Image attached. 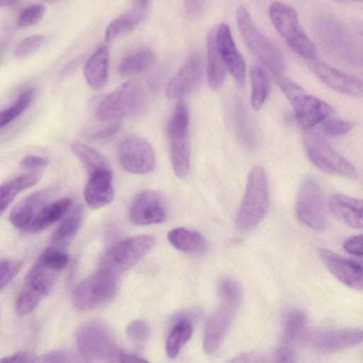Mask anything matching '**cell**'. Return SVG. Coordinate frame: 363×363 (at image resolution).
<instances>
[{"mask_svg": "<svg viewBox=\"0 0 363 363\" xmlns=\"http://www.w3.org/2000/svg\"><path fill=\"white\" fill-rule=\"evenodd\" d=\"M268 204L267 174L263 168L257 166L248 174L245 194L235 218L237 228L242 232L253 229L264 218Z\"/></svg>", "mask_w": 363, "mask_h": 363, "instance_id": "cell-1", "label": "cell"}, {"mask_svg": "<svg viewBox=\"0 0 363 363\" xmlns=\"http://www.w3.org/2000/svg\"><path fill=\"white\" fill-rule=\"evenodd\" d=\"M146 96L140 83L128 80L113 90L98 105L95 117L103 122L111 121L140 113L145 107Z\"/></svg>", "mask_w": 363, "mask_h": 363, "instance_id": "cell-2", "label": "cell"}, {"mask_svg": "<svg viewBox=\"0 0 363 363\" xmlns=\"http://www.w3.org/2000/svg\"><path fill=\"white\" fill-rule=\"evenodd\" d=\"M269 13L274 28L292 50L308 61L316 60V47L301 26L294 8L274 1L269 6Z\"/></svg>", "mask_w": 363, "mask_h": 363, "instance_id": "cell-3", "label": "cell"}, {"mask_svg": "<svg viewBox=\"0 0 363 363\" xmlns=\"http://www.w3.org/2000/svg\"><path fill=\"white\" fill-rule=\"evenodd\" d=\"M276 82L294 107L296 120L304 130L311 129L334 113L328 104L307 94L291 79L277 75Z\"/></svg>", "mask_w": 363, "mask_h": 363, "instance_id": "cell-4", "label": "cell"}, {"mask_svg": "<svg viewBox=\"0 0 363 363\" xmlns=\"http://www.w3.org/2000/svg\"><path fill=\"white\" fill-rule=\"evenodd\" d=\"M236 20L241 36L250 51L274 74L281 75L285 62L279 48L259 31L244 6L238 8Z\"/></svg>", "mask_w": 363, "mask_h": 363, "instance_id": "cell-5", "label": "cell"}, {"mask_svg": "<svg viewBox=\"0 0 363 363\" xmlns=\"http://www.w3.org/2000/svg\"><path fill=\"white\" fill-rule=\"evenodd\" d=\"M151 235H140L120 240L110 247L99 264L101 271L115 275L123 273L140 262L155 246Z\"/></svg>", "mask_w": 363, "mask_h": 363, "instance_id": "cell-6", "label": "cell"}, {"mask_svg": "<svg viewBox=\"0 0 363 363\" xmlns=\"http://www.w3.org/2000/svg\"><path fill=\"white\" fill-rule=\"evenodd\" d=\"M77 342L84 357L106 363H118L125 352L119 347L110 330L97 322L83 325L77 333Z\"/></svg>", "mask_w": 363, "mask_h": 363, "instance_id": "cell-7", "label": "cell"}, {"mask_svg": "<svg viewBox=\"0 0 363 363\" xmlns=\"http://www.w3.org/2000/svg\"><path fill=\"white\" fill-rule=\"evenodd\" d=\"M303 141L308 158L322 172L357 178V172L353 164L337 152L319 133L311 129L306 130Z\"/></svg>", "mask_w": 363, "mask_h": 363, "instance_id": "cell-8", "label": "cell"}, {"mask_svg": "<svg viewBox=\"0 0 363 363\" xmlns=\"http://www.w3.org/2000/svg\"><path fill=\"white\" fill-rule=\"evenodd\" d=\"M189 113L186 105L179 102L167 125L169 155L172 168L177 176L185 177L190 165L189 143Z\"/></svg>", "mask_w": 363, "mask_h": 363, "instance_id": "cell-9", "label": "cell"}, {"mask_svg": "<svg viewBox=\"0 0 363 363\" xmlns=\"http://www.w3.org/2000/svg\"><path fill=\"white\" fill-rule=\"evenodd\" d=\"M117 290V275L99 270L74 288L72 301L77 309L90 311L110 301Z\"/></svg>", "mask_w": 363, "mask_h": 363, "instance_id": "cell-10", "label": "cell"}, {"mask_svg": "<svg viewBox=\"0 0 363 363\" xmlns=\"http://www.w3.org/2000/svg\"><path fill=\"white\" fill-rule=\"evenodd\" d=\"M56 273L35 263L28 272L16 300L15 309L18 315H28L38 306L52 289Z\"/></svg>", "mask_w": 363, "mask_h": 363, "instance_id": "cell-11", "label": "cell"}, {"mask_svg": "<svg viewBox=\"0 0 363 363\" xmlns=\"http://www.w3.org/2000/svg\"><path fill=\"white\" fill-rule=\"evenodd\" d=\"M296 215L304 225L314 230L325 228L326 219L321 189L312 177L303 182L296 201Z\"/></svg>", "mask_w": 363, "mask_h": 363, "instance_id": "cell-12", "label": "cell"}, {"mask_svg": "<svg viewBox=\"0 0 363 363\" xmlns=\"http://www.w3.org/2000/svg\"><path fill=\"white\" fill-rule=\"evenodd\" d=\"M117 156L122 168L132 174H148L155 167V156L152 146L138 136H128L123 139L118 145Z\"/></svg>", "mask_w": 363, "mask_h": 363, "instance_id": "cell-13", "label": "cell"}, {"mask_svg": "<svg viewBox=\"0 0 363 363\" xmlns=\"http://www.w3.org/2000/svg\"><path fill=\"white\" fill-rule=\"evenodd\" d=\"M314 350L324 352L342 350L363 341V330L329 329L306 332L301 340Z\"/></svg>", "mask_w": 363, "mask_h": 363, "instance_id": "cell-14", "label": "cell"}, {"mask_svg": "<svg viewBox=\"0 0 363 363\" xmlns=\"http://www.w3.org/2000/svg\"><path fill=\"white\" fill-rule=\"evenodd\" d=\"M167 218V207L157 191L145 190L134 199L129 211L130 221L138 225L162 223Z\"/></svg>", "mask_w": 363, "mask_h": 363, "instance_id": "cell-15", "label": "cell"}, {"mask_svg": "<svg viewBox=\"0 0 363 363\" xmlns=\"http://www.w3.org/2000/svg\"><path fill=\"white\" fill-rule=\"evenodd\" d=\"M318 256L337 280L350 288L363 291L362 264L325 248L319 249Z\"/></svg>", "mask_w": 363, "mask_h": 363, "instance_id": "cell-16", "label": "cell"}, {"mask_svg": "<svg viewBox=\"0 0 363 363\" xmlns=\"http://www.w3.org/2000/svg\"><path fill=\"white\" fill-rule=\"evenodd\" d=\"M308 62L311 71L331 89L349 96H363V81L317 59Z\"/></svg>", "mask_w": 363, "mask_h": 363, "instance_id": "cell-17", "label": "cell"}, {"mask_svg": "<svg viewBox=\"0 0 363 363\" xmlns=\"http://www.w3.org/2000/svg\"><path fill=\"white\" fill-rule=\"evenodd\" d=\"M203 75V62L200 56H191L170 79L166 87V96L170 100H179L189 94L199 84Z\"/></svg>", "mask_w": 363, "mask_h": 363, "instance_id": "cell-18", "label": "cell"}, {"mask_svg": "<svg viewBox=\"0 0 363 363\" xmlns=\"http://www.w3.org/2000/svg\"><path fill=\"white\" fill-rule=\"evenodd\" d=\"M216 43L219 54L225 65L239 87L245 82V64L238 50L226 24H221L216 30Z\"/></svg>", "mask_w": 363, "mask_h": 363, "instance_id": "cell-19", "label": "cell"}, {"mask_svg": "<svg viewBox=\"0 0 363 363\" xmlns=\"http://www.w3.org/2000/svg\"><path fill=\"white\" fill-rule=\"evenodd\" d=\"M238 309L220 303L209 317L203 336V348L208 354L216 352L227 334Z\"/></svg>", "mask_w": 363, "mask_h": 363, "instance_id": "cell-20", "label": "cell"}, {"mask_svg": "<svg viewBox=\"0 0 363 363\" xmlns=\"http://www.w3.org/2000/svg\"><path fill=\"white\" fill-rule=\"evenodd\" d=\"M88 176L84 191L87 205L98 209L111 203L114 199V189L111 168L98 169Z\"/></svg>", "mask_w": 363, "mask_h": 363, "instance_id": "cell-21", "label": "cell"}, {"mask_svg": "<svg viewBox=\"0 0 363 363\" xmlns=\"http://www.w3.org/2000/svg\"><path fill=\"white\" fill-rule=\"evenodd\" d=\"M333 216L345 225L363 228V201L342 194H333L329 201Z\"/></svg>", "mask_w": 363, "mask_h": 363, "instance_id": "cell-22", "label": "cell"}, {"mask_svg": "<svg viewBox=\"0 0 363 363\" xmlns=\"http://www.w3.org/2000/svg\"><path fill=\"white\" fill-rule=\"evenodd\" d=\"M150 4L148 1H135L131 8L108 24L105 31L106 40L111 41L136 28L145 18Z\"/></svg>", "mask_w": 363, "mask_h": 363, "instance_id": "cell-23", "label": "cell"}, {"mask_svg": "<svg viewBox=\"0 0 363 363\" xmlns=\"http://www.w3.org/2000/svg\"><path fill=\"white\" fill-rule=\"evenodd\" d=\"M317 35L326 48L339 56L350 55L349 39L344 28L331 18H323L317 22Z\"/></svg>", "mask_w": 363, "mask_h": 363, "instance_id": "cell-24", "label": "cell"}, {"mask_svg": "<svg viewBox=\"0 0 363 363\" xmlns=\"http://www.w3.org/2000/svg\"><path fill=\"white\" fill-rule=\"evenodd\" d=\"M51 189L37 191L20 201L11 211L10 223L18 229H25L50 195Z\"/></svg>", "mask_w": 363, "mask_h": 363, "instance_id": "cell-25", "label": "cell"}, {"mask_svg": "<svg viewBox=\"0 0 363 363\" xmlns=\"http://www.w3.org/2000/svg\"><path fill=\"white\" fill-rule=\"evenodd\" d=\"M110 52L108 47L97 48L86 60L84 74L87 84L94 90L106 86L108 78Z\"/></svg>", "mask_w": 363, "mask_h": 363, "instance_id": "cell-26", "label": "cell"}, {"mask_svg": "<svg viewBox=\"0 0 363 363\" xmlns=\"http://www.w3.org/2000/svg\"><path fill=\"white\" fill-rule=\"evenodd\" d=\"M72 204L69 198H63L49 203L38 211L30 224L25 228L28 233H39L60 220Z\"/></svg>", "mask_w": 363, "mask_h": 363, "instance_id": "cell-27", "label": "cell"}, {"mask_svg": "<svg viewBox=\"0 0 363 363\" xmlns=\"http://www.w3.org/2000/svg\"><path fill=\"white\" fill-rule=\"evenodd\" d=\"M169 243L177 250L191 254H203L208 250L205 238L199 232L184 228H176L167 234Z\"/></svg>", "mask_w": 363, "mask_h": 363, "instance_id": "cell-28", "label": "cell"}, {"mask_svg": "<svg viewBox=\"0 0 363 363\" xmlns=\"http://www.w3.org/2000/svg\"><path fill=\"white\" fill-rule=\"evenodd\" d=\"M216 30L213 28L207 36V79L211 88L219 89L225 79V65L216 43Z\"/></svg>", "mask_w": 363, "mask_h": 363, "instance_id": "cell-29", "label": "cell"}, {"mask_svg": "<svg viewBox=\"0 0 363 363\" xmlns=\"http://www.w3.org/2000/svg\"><path fill=\"white\" fill-rule=\"evenodd\" d=\"M179 315L173 323L166 342V352L170 358L178 355L192 335L193 328L189 317L186 314Z\"/></svg>", "mask_w": 363, "mask_h": 363, "instance_id": "cell-30", "label": "cell"}, {"mask_svg": "<svg viewBox=\"0 0 363 363\" xmlns=\"http://www.w3.org/2000/svg\"><path fill=\"white\" fill-rule=\"evenodd\" d=\"M40 177V172H30L17 176L3 184L0 189L1 213L6 210L18 194L34 186Z\"/></svg>", "mask_w": 363, "mask_h": 363, "instance_id": "cell-31", "label": "cell"}, {"mask_svg": "<svg viewBox=\"0 0 363 363\" xmlns=\"http://www.w3.org/2000/svg\"><path fill=\"white\" fill-rule=\"evenodd\" d=\"M82 215V206H79L62 221L52 235L50 240L52 247L64 250L77 233Z\"/></svg>", "mask_w": 363, "mask_h": 363, "instance_id": "cell-32", "label": "cell"}, {"mask_svg": "<svg viewBox=\"0 0 363 363\" xmlns=\"http://www.w3.org/2000/svg\"><path fill=\"white\" fill-rule=\"evenodd\" d=\"M235 125L237 137L246 148L252 150L257 145V135L255 125L240 100L235 106Z\"/></svg>", "mask_w": 363, "mask_h": 363, "instance_id": "cell-33", "label": "cell"}, {"mask_svg": "<svg viewBox=\"0 0 363 363\" xmlns=\"http://www.w3.org/2000/svg\"><path fill=\"white\" fill-rule=\"evenodd\" d=\"M156 60L155 53L149 49H143L126 56L118 67L123 76L142 74L150 70Z\"/></svg>", "mask_w": 363, "mask_h": 363, "instance_id": "cell-34", "label": "cell"}, {"mask_svg": "<svg viewBox=\"0 0 363 363\" xmlns=\"http://www.w3.org/2000/svg\"><path fill=\"white\" fill-rule=\"evenodd\" d=\"M307 318L306 313L298 308L287 311L284 316L282 343L290 345L302 340L306 334Z\"/></svg>", "mask_w": 363, "mask_h": 363, "instance_id": "cell-35", "label": "cell"}, {"mask_svg": "<svg viewBox=\"0 0 363 363\" xmlns=\"http://www.w3.org/2000/svg\"><path fill=\"white\" fill-rule=\"evenodd\" d=\"M70 147L88 175L98 169L110 168L108 161L104 155L88 145L74 141Z\"/></svg>", "mask_w": 363, "mask_h": 363, "instance_id": "cell-36", "label": "cell"}, {"mask_svg": "<svg viewBox=\"0 0 363 363\" xmlns=\"http://www.w3.org/2000/svg\"><path fill=\"white\" fill-rule=\"evenodd\" d=\"M252 84L251 104L254 109L259 110L264 104L269 92V80L262 67L254 66L250 69Z\"/></svg>", "mask_w": 363, "mask_h": 363, "instance_id": "cell-37", "label": "cell"}, {"mask_svg": "<svg viewBox=\"0 0 363 363\" xmlns=\"http://www.w3.org/2000/svg\"><path fill=\"white\" fill-rule=\"evenodd\" d=\"M217 291L220 303L238 309L242 301L240 284L230 277H222L218 283Z\"/></svg>", "mask_w": 363, "mask_h": 363, "instance_id": "cell-38", "label": "cell"}, {"mask_svg": "<svg viewBox=\"0 0 363 363\" xmlns=\"http://www.w3.org/2000/svg\"><path fill=\"white\" fill-rule=\"evenodd\" d=\"M33 89L26 90L11 106L1 111L0 127L1 129L19 116L29 106L33 99Z\"/></svg>", "mask_w": 363, "mask_h": 363, "instance_id": "cell-39", "label": "cell"}, {"mask_svg": "<svg viewBox=\"0 0 363 363\" xmlns=\"http://www.w3.org/2000/svg\"><path fill=\"white\" fill-rule=\"evenodd\" d=\"M36 262L48 269L58 272L67 266L68 255L64 250L50 246L41 253Z\"/></svg>", "mask_w": 363, "mask_h": 363, "instance_id": "cell-40", "label": "cell"}, {"mask_svg": "<svg viewBox=\"0 0 363 363\" xmlns=\"http://www.w3.org/2000/svg\"><path fill=\"white\" fill-rule=\"evenodd\" d=\"M45 7L41 4H35L25 8L17 19V26L26 28L35 25L42 19Z\"/></svg>", "mask_w": 363, "mask_h": 363, "instance_id": "cell-41", "label": "cell"}, {"mask_svg": "<svg viewBox=\"0 0 363 363\" xmlns=\"http://www.w3.org/2000/svg\"><path fill=\"white\" fill-rule=\"evenodd\" d=\"M46 37L43 35H32L23 39L16 47L14 57L22 60L35 52L45 41Z\"/></svg>", "mask_w": 363, "mask_h": 363, "instance_id": "cell-42", "label": "cell"}, {"mask_svg": "<svg viewBox=\"0 0 363 363\" xmlns=\"http://www.w3.org/2000/svg\"><path fill=\"white\" fill-rule=\"evenodd\" d=\"M33 363H84L77 354L66 351H54L35 357Z\"/></svg>", "mask_w": 363, "mask_h": 363, "instance_id": "cell-43", "label": "cell"}, {"mask_svg": "<svg viewBox=\"0 0 363 363\" xmlns=\"http://www.w3.org/2000/svg\"><path fill=\"white\" fill-rule=\"evenodd\" d=\"M126 333L131 340L141 342L150 338V329L143 320H135L128 325Z\"/></svg>", "mask_w": 363, "mask_h": 363, "instance_id": "cell-44", "label": "cell"}, {"mask_svg": "<svg viewBox=\"0 0 363 363\" xmlns=\"http://www.w3.org/2000/svg\"><path fill=\"white\" fill-rule=\"evenodd\" d=\"M23 262L19 260H4L1 262L0 286L2 289L21 270Z\"/></svg>", "mask_w": 363, "mask_h": 363, "instance_id": "cell-45", "label": "cell"}, {"mask_svg": "<svg viewBox=\"0 0 363 363\" xmlns=\"http://www.w3.org/2000/svg\"><path fill=\"white\" fill-rule=\"evenodd\" d=\"M323 128L328 135L339 136L350 132L353 128V123L343 120L330 119L324 121Z\"/></svg>", "mask_w": 363, "mask_h": 363, "instance_id": "cell-46", "label": "cell"}, {"mask_svg": "<svg viewBox=\"0 0 363 363\" xmlns=\"http://www.w3.org/2000/svg\"><path fill=\"white\" fill-rule=\"evenodd\" d=\"M229 363H273L272 355L262 352H248L242 353Z\"/></svg>", "mask_w": 363, "mask_h": 363, "instance_id": "cell-47", "label": "cell"}, {"mask_svg": "<svg viewBox=\"0 0 363 363\" xmlns=\"http://www.w3.org/2000/svg\"><path fill=\"white\" fill-rule=\"evenodd\" d=\"M273 363H295L296 354L290 345L282 343L273 352Z\"/></svg>", "mask_w": 363, "mask_h": 363, "instance_id": "cell-48", "label": "cell"}, {"mask_svg": "<svg viewBox=\"0 0 363 363\" xmlns=\"http://www.w3.org/2000/svg\"><path fill=\"white\" fill-rule=\"evenodd\" d=\"M343 248L347 253L363 258V234L347 239L343 244Z\"/></svg>", "mask_w": 363, "mask_h": 363, "instance_id": "cell-49", "label": "cell"}, {"mask_svg": "<svg viewBox=\"0 0 363 363\" xmlns=\"http://www.w3.org/2000/svg\"><path fill=\"white\" fill-rule=\"evenodd\" d=\"M50 163V160L47 157L28 155L23 157L20 162V166L23 169H33L47 167Z\"/></svg>", "mask_w": 363, "mask_h": 363, "instance_id": "cell-50", "label": "cell"}, {"mask_svg": "<svg viewBox=\"0 0 363 363\" xmlns=\"http://www.w3.org/2000/svg\"><path fill=\"white\" fill-rule=\"evenodd\" d=\"M121 128V123L115 122L99 128L89 134L90 138L94 140H101L111 137L115 135Z\"/></svg>", "mask_w": 363, "mask_h": 363, "instance_id": "cell-51", "label": "cell"}, {"mask_svg": "<svg viewBox=\"0 0 363 363\" xmlns=\"http://www.w3.org/2000/svg\"><path fill=\"white\" fill-rule=\"evenodd\" d=\"M35 358L30 353L19 352L1 358L0 363H33Z\"/></svg>", "mask_w": 363, "mask_h": 363, "instance_id": "cell-52", "label": "cell"}, {"mask_svg": "<svg viewBox=\"0 0 363 363\" xmlns=\"http://www.w3.org/2000/svg\"><path fill=\"white\" fill-rule=\"evenodd\" d=\"M204 2L202 1H186L185 8L187 13L190 16H196L203 10Z\"/></svg>", "mask_w": 363, "mask_h": 363, "instance_id": "cell-53", "label": "cell"}, {"mask_svg": "<svg viewBox=\"0 0 363 363\" xmlns=\"http://www.w3.org/2000/svg\"><path fill=\"white\" fill-rule=\"evenodd\" d=\"M118 363H150L146 359L133 354L124 352Z\"/></svg>", "mask_w": 363, "mask_h": 363, "instance_id": "cell-54", "label": "cell"}, {"mask_svg": "<svg viewBox=\"0 0 363 363\" xmlns=\"http://www.w3.org/2000/svg\"><path fill=\"white\" fill-rule=\"evenodd\" d=\"M16 3V1H1L0 2V5L1 7L11 6H13Z\"/></svg>", "mask_w": 363, "mask_h": 363, "instance_id": "cell-55", "label": "cell"}]
</instances>
